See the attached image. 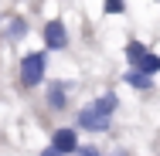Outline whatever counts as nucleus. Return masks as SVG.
Here are the masks:
<instances>
[{
	"instance_id": "nucleus-11",
	"label": "nucleus",
	"mask_w": 160,
	"mask_h": 156,
	"mask_svg": "<svg viewBox=\"0 0 160 156\" xmlns=\"http://www.w3.org/2000/svg\"><path fill=\"white\" fill-rule=\"evenodd\" d=\"M38 156H65V153H62V149H55V146L48 143V149H41V153H38Z\"/></svg>"
},
{
	"instance_id": "nucleus-5",
	"label": "nucleus",
	"mask_w": 160,
	"mask_h": 156,
	"mask_svg": "<svg viewBox=\"0 0 160 156\" xmlns=\"http://www.w3.org/2000/svg\"><path fill=\"white\" fill-rule=\"evenodd\" d=\"M51 146L62 149L65 156H75V153H78V129H75V125L55 129V132H51Z\"/></svg>"
},
{
	"instance_id": "nucleus-12",
	"label": "nucleus",
	"mask_w": 160,
	"mask_h": 156,
	"mask_svg": "<svg viewBox=\"0 0 160 156\" xmlns=\"http://www.w3.org/2000/svg\"><path fill=\"white\" fill-rule=\"evenodd\" d=\"M99 156H102V153H99Z\"/></svg>"
},
{
	"instance_id": "nucleus-2",
	"label": "nucleus",
	"mask_w": 160,
	"mask_h": 156,
	"mask_svg": "<svg viewBox=\"0 0 160 156\" xmlns=\"http://www.w3.org/2000/svg\"><path fill=\"white\" fill-rule=\"evenodd\" d=\"M44 71H48V51H31L21 58V85L24 88H38L44 82Z\"/></svg>"
},
{
	"instance_id": "nucleus-9",
	"label": "nucleus",
	"mask_w": 160,
	"mask_h": 156,
	"mask_svg": "<svg viewBox=\"0 0 160 156\" xmlns=\"http://www.w3.org/2000/svg\"><path fill=\"white\" fill-rule=\"evenodd\" d=\"M102 10H106V14H123L126 3H123V0H102Z\"/></svg>"
},
{
	"instance_id": "nucleus-8",
	"label": "nucleus",
	"mask_w": 160,
	"mask_h": 156,
	"mask_svg": "<svg viewBox=\"0 0 160 156\" xmlns=\"http://www.w3.org/2000/svg\"><path fill=\"white\" fill-rule=\"evenodd\" d=\"M123 82H126V85H133V88H150V75H143V71H136V68H129Z\"/></svg>"
},
{
	"instance_id": "nucleus-7",
	"label": "nucleus",
	"mask_w": 160,
	"mask_h": 156,
	"mask_svg": "<svg viewBox=\"0 0 160 156\" xmlns=\"http://www.w3.org/2000/svg\"><path fill=\"white\" fill-rule=\"evenodd\" d=\"M3 34H7V41H21V37L28 34V21H24V17H10V21L3 24Z\"/></svg>"
},
{
	"instance_id": "nucleus-3",
	"label": "nucleus",
	"mask_w": 160,
	"mask_h": 156,
	"mask_svg": "<svg viewBox=\"0 0 160 156\" xmlns=\"http://www.w3.org/2000/svg\"><path fill=\"white\" fill-rule=\"evenodd\" d=\"M126 61L129 68H136V71H143V75H157L160 71V54H153L147 44H140V41H129L126 44Z\"/></svg>"
},
{
	"instance_id": "nucleus-1",
	"label": "nucleus",
	"mask_w": 160,
	"mask_h": 156,
	"mask_svg": "<svg viewBox=\"0 0 160 156\" xmlns=\"http://www.w3.org/2000/svg\"><path fill=\"white\" fill-rule=\"evenodd\" d=\"M119 109V98L112 92L99 95L96 102H89L82 112H78V129H89V132H106L112 125V112Z\"/></svg>"
},
{
	"instance_id": "nucleus-4",
	"label": "nucleus",
	"mask_w": 160,
	"mask_h": 156,
	"mask_svg": "<svg viewBox=\"0 0 160 156\" xmlns=\"http://www.w3.org/2000/svg\"><path fill=\"white\" fill-rule=\"evenodd\" d=\"M41 37H44V51H65L68 48V31H65L62 21H48Z\"/></svg>"
},
{
	"instance_id": "nucleus-6",
	"label": "nucleus",
	"mask_w": 160,
	"mask_h": 156,
	"mask_svg": "<svg viewBox=\"0 0 160 156\" xmlns=\"http://www.w3.org/2000/svg\"><path fill=\"white\" fill-rule=\"evenodd\" d=\"M48 105L55 112H62L65 105H68V85L65 82H48Z\"/></svg>"
},
{
	"instance_id": "nucleus-10",
	"label": "nucleus",
	"mask_w": 160,
	"mask_h": 156,
	"mask_svg": "<svg viewBox=\"0 0 160 156\" xmlns=\"http://www.w3.org/2000/svg\"><path fill=\"white\" fill-rule=\"evenodd\" d=\"M75 156H99V149H96V146H78Z\"/></svg>"
}]
</instances>
